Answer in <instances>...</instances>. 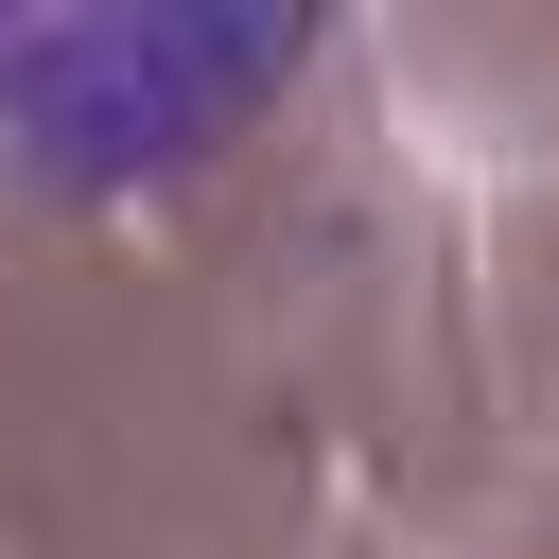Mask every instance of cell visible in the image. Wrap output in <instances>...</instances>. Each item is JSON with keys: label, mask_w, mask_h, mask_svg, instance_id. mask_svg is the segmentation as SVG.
Here are the masks:
<instances>
[{"label": "cell", "mask_w": 559, "mask_h": 559, "mask_svg": "<svg viewBox=\"0 0 559 559\" xmlns=\"http://www.w3.org/2000/svg\"><path fill=\"white\" fill-rule=\"evenodd\" d=\"M314 35L297 17H192V0H70V17H0V157L17 175H70V192H122V175H175L210 157Z\"/></svg>", "instance_id": "cell-1"}]
</instances>
